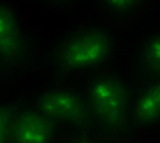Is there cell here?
I'll return each mask as SVG.
<instances>
[{
    "label": "cell",
    "instance_id": "cell-6",
    "mask_svg": "<svg viewBox=\"0 0 160 143\" xmlns=\"http://www.w3.org/2000/svg\"><path fill=\"white\" fill-rule=\"evenodd\" d=\"M12 104H10V123H8V139L10 143H64L66 135L58 129L52 121L27 96L8 82Z\"/></svg>",
    "mask_w": 160,
    "mask_h": 143
},
{
    "label": "cell",
    "instance_id": "cell-9",
    "mask_svg": "<svg viewBox=\"0 0 160 143\" xmlns=\"http://www.w3.org/2000/svg\"><path fill=\"white\" fill-rule=\"evenodd\" d=\"M10 104H12V94H10L8 82H4L0 86V143H10L8 139Z\"/></svg>",
    "mask_w": 160,
    "mask_h": 143
},
{
    "label": "cell",
    "instance_id": "cell-10",
    "mask_svg": "<svg viewBox=\"0 0 160 143\" xmlns=\"http://www.w3.org/2000/svg\"><path fill=\"white\" fill-rule=\"evenodd\" d=\"M64 143H115L113 139L105 137V135L97 133V131H82V133L68 135Z\"/></svg>",
    "mask_w": 160,
    "mask_h": 143
},
{
    "label": "cell",
    "instance_id": "cell-4",
    "mask_svg": "<svg viewBox=\"0 0 160 143\" xmlns=\"http://www.w3.org/2000/svg\"><path fill=\"white\" fill-rule=\"evenodd\" d=\"M80 86L90 111L92 129L115 143H129V76L119 69L82 80Z\"/></svg>",
    "mask_w": 160,
    "mask_h": 143
},
{
    "label": "cell",
    "instance_id": "cell-5",
    "mask_svg": "<svg viewBox=\"0 0 160 143\" xmlns=\"http://www.w3.org/2000/svg\"><path fill=\"white\" fill-rule=\"evenodd\" d=\"M123 72L132 82H160V17L148 19L125 37Z\"/></svg>",
    "mask_w": 160,
    "mask_h": 143
},
{
    "label": "cell",
    "instance_id": "cell-3",
    "mask_svg": "<svg viewBox=\"0 0 160 143\" xmlns=\"http://www.w3.org/2000/svg\"><path fill=\"white\" fill-rule=\"evenodd\" d=\"M49 35L37 29L14 2H0V76L14 82L41 72Z\"/></svg>",
    "mask_w": 160,
    "mask_h": 143
},
{
    "label": "cell",
    "instance_id": "cell-11",
    "mask_svg": "<svg viewBox=\"0 0 160 143\" xmlns=\"http://www.w3.org/2000/svg\"><path fill=\"white\" fill-rule=\"evenodd\" d=\"M2 84H4V80H2V76H0V86H2Z\"/></svg>",
    "mask_w": 160,
    "mask_h": 143
},
{
    "label": "cell",
    "instance_id": "cell-7",
    "mask_svg": "<svg viewBox=\"0 0 160 143\" xmlns=\"http://www.w3.org/2000/svg\"><path fill=\"white\" fill-rule=\"evenodd\" d=\"M160 137V82H132L129 143H150Z\"/></svg>",
    "mask_w": 160,
    "mask_h": 143
},
{
    "label": "cell",
    "instance_id": "cell-2",
    "mask_svg": "<svg viewBox=\"0 0 160 143\" xmlns=\"http://www.w3.org/2000/svg\"><path fill=\"white\" fill-rule=\"evenodd\" d=\"M12 84L66 137L82 131H94L80 82L41 69L14 80Z\"/></svg>",
    "mask_w": 160,
    "mask_h": 143
},
{
    "label": "cell",
    "instance_id": "cell-1",
    "mask_svg": "<svg viewBox=\"0 0 160 143\" xmlns=\"http://www.w3.org/2000/svg\"><path fill=\"white\" fill-rule=\"evenodd\" d=\"M123 57L125 37L92 17L84 2V12L56 35H49L43 69L82 82L92 76L123 69Z\"/></svg>",
    "mask_w": 160,
    "mask_h": 143
},
{
    "label": "cell",
    "instance_id": "cell-8",
    "mask_svg": "<svg viewBox=\"0 0 160 143\" xmlns=\"http://www.w3.org/2000/svg\"><path fill=\"white\" fill-rule=\"evenodd\" d=\"M86 10L115 33L127 37L148 19L160 17V2L154 0H101L86 2Z\"/></svg>",
    "mask_w": 160,
    "mask_h": 143
}]
</instances>
